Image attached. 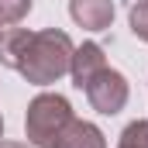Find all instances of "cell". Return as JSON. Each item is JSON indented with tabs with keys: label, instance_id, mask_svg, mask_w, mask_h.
<instances>
[{
	"label": "cell",
	"instance_id": "obj_1",
	"mask_svg": "<svg viewBox=\"0 0 148 148\" xmlns=\"http://www.w3.org/2000/svg\"><path fill=\"white\" fill-rule=\"evenodd\" d=\"M73 38L59 28H45V31H31V41L21 55V66L17 73L24 76L28 83L35 86H52L59 83L62 76L69 73V62H73Z\"/></svg>",
	"mask_w": 148,
	"mask_h": 148
},
{
	"label": "cell",
	"instance_id": "obj_2",
	"mask_svg": "<svg viewBox=\"0 0 148 148\" xmlns=\"http://www.w3.org/2000/svg\"><path fill=\"white\" fill-rule=\"evenodd\" d=\"M73 103L62 97V93H38L35 100L28 103L24 114V134H28V145L35 148H52L55 138L62 134V127L73 121Z\"/></svg>",
	"mask_w": 148,
	"mask_h": 148
},
{
	"label": "cell",
	"instance_id": "obj_3",
	"mask_svg": "<svg viewBox=\"0 0 148 148\" xmlns=\"http://www.w3.org/2000/svg\"><path fill=\"white\" fill-rule=\"evenodd\" d=\"M83 93H86V100H90V107L97 114H121L127 107V97H131V86H127V76L110 69V66H103L100 73L93 76L86 86H83Z\"/></svg>",
	"mask_w": 148,
	"mask_h": 148
},
{
	"label": "cell",
	"instance_id": "obj_4",
	"mask_svg": "<svg viewBox=\"0 0 148 148\" xmlns=\"http://www.w3.org/2000/svg\"><path fill=\"white\" fill-rule=\"evenodd\" d=\"M69 17L86 31H107L114 21V0H69Z\"/></svg>",
	"mask_w": 148,
	"mask_h": 148
},
{
	"label": "cell",
	"instance_id": "obj_5",
	"mask_svg": "<svg viewBox=\"0 0 148 148\" xmlns=\"http://www.w3.org/2000/svg\"><path fill=\"white\" fill-rule=\"evenodd\" d=\"M107 66V55H103V48L97 45V41H83L79 48L73 52V62H69V76H73V83L83 90L93 76L100 73Z\"/></svg>",
	"mask_w": 148,
	"mask_h": 148
},
{
	"label": "cell",
	"instance_id": "obj_6",
	"mask_svg": "<svg viewBox=\"0 0 148 148\" xmlns=\"http://www.w3.org/2000/svg\"><path fill=\"white\" fill-rule=\"evenodd\" d=\"M52 148H107V138H103V131H100L97 124L73 117V121L62 127V134L55 138Z\"/></svg>",
	"mask_w": 148,
	"mask_h": 148
},
{
	"label": "cell",
	"instance_id": "obj_7",
	"mask_svg": "<svg viewBox=\"0 0 148 148\" xmlns=\"http://www.w3.org/2000/svg\"><path fill=\"white\" fill-rule=\"evenodd\" d=\"M28 41H31V31L28 28H3V35H0V66L17 69Z\"/></svg>",
	"mask_w": 148,
	"mask_h": 148
},
{
	"label": "cell",
	"instance_id": "obj_8",
	"mask_svg": "<svg viewBox=\"0 0 148 148\" xmlns=\"http://www.w3.org/2000/svg\"><path fill=\"white\" fill-rule=\"evenodd\" d=\"M31 3H35V0H0V24H3V28L21 24V21L31 14Z\"/></svg>",
	"mask_w": 148,
	"mask_h": 148
},
{
	"label": "cell",
	"instance_id": "obj_9",
	"mask_svg": "<svg viewBox=\"0 0 148 148\" xmlns=\"http://www.w3.org/2000/svg\"><path fill=\"white\" fill-rule=\"evenodd\" d=\"M117 148H148V121H131L121 131Z\"/></svg>",
	"mask_w": 148,
	"mask_h": 148
},
{
	"label": "cell",
	"instance_id": "obj_10",
	"mask_svg": "<svg viewBox=\"0 0 148 148\" xmlns=\"http://www.w3.org/2000/svg\"><path fill=\"white\" fill-rule=\"evenodd\" d=\"M127 24H131L134 38L148 41V0H134V3H131V10H127Z\"/></svg>",
	"mask_w": 148,
	"mask_h": 148
},
{
	"label": "cell",
	"instance_id": "obj_11",
	"mask_svg": "<svg viewBox=\"0 0 148 148\" xmlns=\"http://www.w3.org/2000/svg\"><path fill=\"white\" fill-rule=\"evenodd\" d=\"M0 148H28V145H21V141H0Z\"/></svg>",
	"mask_w": 148,
	"mask_h": 148
},
{
	"label": "cell",
	"instance_id": "obj_12",
	"mask_svg": "<svg viewBox=\"0 0 148 148\" xmlns=\"http://www.w3.org/2000/svg\"><path fill=\"white\" fill-rule=\"evenodd\" d=\"M0 138H3V117H0Z\"/></svg>",
	"mask_w": 148,
	"mask_h": 148
},
{
	"label": "cell",
	"instance_id": "obj_13",
	"mask_svg": "<svg viewBox=\"0 0 148 148\" xmlns=\"http://www.w3.org/2000/svg\"><path fill=\"white\" fill-rule=\"evenodd\" d=\"M0 35H3V24H0Z\"/></svg>",
	"mask_w": 148,
	"mask_h": 148
}]
</instances>
